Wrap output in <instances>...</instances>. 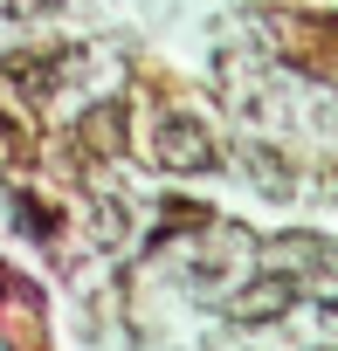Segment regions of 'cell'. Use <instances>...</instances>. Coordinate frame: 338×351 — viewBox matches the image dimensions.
Here are the masks:
<instances>
[{"label": "cell", "mask_w": 338, "mask_h": 351, "mask_svg": "<svg viewBox=\"0 0 338 351\" xmlns=\"http://www.w3.org/2000/svg\"><path fill=\"white\" fill-rule=\"evenodd\" d=\"M152 152H159L166 172H214V138H207V124H201V117H180V110L159 117Z\"/></svg>", "instance_id": "obj_1"}, {"label": "cell", "mask_w": 338, "mask_h": 351, "mask_svg": "<svg viewBox=\"0 0 338 351\" xmlns=\"http://www.w3.org/2000/svg\"><path fill=\"white\" fill-rule=\"evenodd\" d=\"M283 310H297V276H256V282H242L228 296V324L235 330H262Z\"/></svg>", "instance_id": "obj_2"}, {"label": "cell", "mask_w": 338, "mask_h": 351, "mask_svg": "<svg viewBox=\"0 0 338 351\" xmlns=\"http://www.w3.org/2000/svg\"><path fill=\"white\" fill-rule=\"evenodd\" d=\"M242 172H249V180H256L269 200H290V193L304 186V172H297L276 145H242Z\"/></svg>", "instance_id": "obj_3"}, {"label": "cell", "mask_w": 338, "mask_h": 351, "mask_svg": "<svg viewBox=\"0 0 338 351\" xmlns=\"http://www.w3.org/2000/svg\"><path fill=\"white\" fill-rule=\"evenodd\" d=\"M269 262H283V269H290V262L324 269V262H331V241H324V234H276V241H269ZM283 269H276V276H283Z\"/></svg>", "instance_id": "obj_4"}, {"label": "cell", "mask_w": 338, "mask_h": 351, "mask_svg": "<svg viewBox=\"0 0 338 351\" xmlns=\"http://www.w3.org/2000/svg\"><path fill=\"white\" fill-rule=\"evenodd\" d=\"M28 124L14 117V110H0V172H14V165H28Z\"/></svg>", "instance_id": "obj_5"}, {"label": "cell", "mask_w": 338, "mask_h": 351, "mask_svg": "<svg viewBox=\"0 0 338 351\" xmlns=\"http://www.w3.org/2000/svg\"><path fill=\"white\" fill-rule=\"evenodd\" d=\"M117 234H124V207H117V200H97V228H90V241L111 248Z\"/></svg>", "instance_id": "obj_6"}, {"label": "cell", "mask_w": 338, "mask_h": 351, "mask_svg": "<svg viewBox=\"0 0 338 351\" xmlns=\"http://www.w3.org/2000/svg\"><path fill=\"white\" fill-rule=\"evenodd\" d=\"M56 0H0V14H49Z\"/></svg>", "instance_id": "obj_7"}]
</instances>
